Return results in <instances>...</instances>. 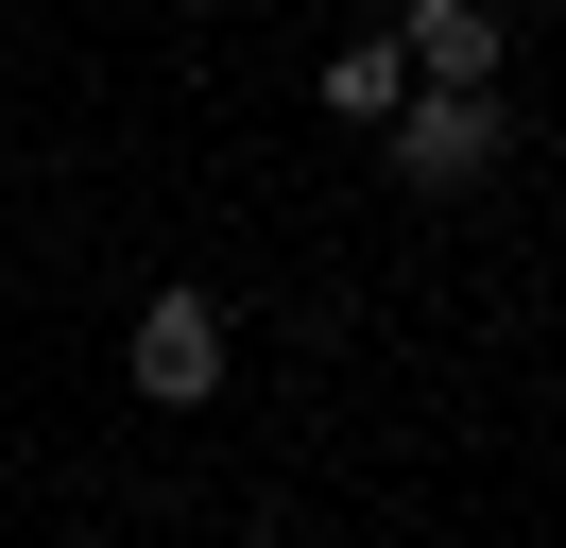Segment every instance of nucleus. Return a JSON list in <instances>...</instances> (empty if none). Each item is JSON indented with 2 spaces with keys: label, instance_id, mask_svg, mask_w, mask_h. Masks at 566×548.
Masks as SVG:
<instances>
[{
  "label": "nucleus",
  "instance_id": "nucleus-4",
  "mask_svg": "<svg viewBox=\"0 0 566 548\" xmlns=\"http://www.w3.org/2000/svg\"><path fill=\"white\" fill-rule=\"evenodd\" d=\"M395 103H412V52L395 34H344L326 52V120H395Z\"/></svg>",
  "mask_w": 566,
  "mask_h": 548
},
{
  "label": "nucleus",
  "instance_id": "nucleus-3",
  "mask_svg": "<svg viewBox=\"0 0 566 548\" xmlns=\"http://www.w3.org/2000/svg\"><path fill=\"white\" fill-rule=\"evenodd\" d=\"M395 52H412V86H497V18H481V0H412Z\"/></svg>",
  "mask_w": 566,
  "mask_h": 548
},
{
  "label": "nucleus",
  "instance_id": "nucleus-1",
  "mask_svg": "<svg viewBox=\"0 0 566 548\" xmlns=\"http://www.w3.org/2000/svg\"><path fill=\"white\" fill-rule=\"evenodd\" d=\"M395 189H481V171L497 155H515V120H497V86H412V103H395Z\"/></svg>",
  "mask_w": 566,
  "mask_h": 548
},
{
  "label": "nucleus",
  "instance_id": "nucleus-2",
  "mask_svg": "<svg viewBox=\"0 0 566 548\" xmlns=\"http://www.w3.org/2000/svg\"><path fill=\"white\" fill-rule=\"evenodd\" d=\"M120 377H138L155 411H207V394H223V292H138V326H120Z\"/></svg>",
  "mask_w": 566,
  "mask_h": 548
}]
</instances>
